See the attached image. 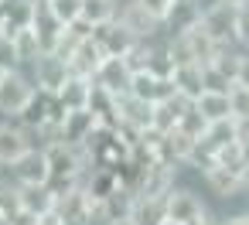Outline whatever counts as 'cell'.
<instances>
[{
    "label": "cell",
    "instance_id": "obj_23",
    "mask_svg": "<svg viewBox=\"0 0 249 225\" xmlns=\"http://www.w3.org/2000/svg\"><path fill=\"white\" fill-rule=\"evenodd\" d=\"M120 17V4L116 0H82V21L99 28V24H109Z\"/></svg>",
    "mask_w": 249,
    "mask_h": 225
},
{
    "label": "cell",
    "instance_id": "obj_2",
    "mask_svg": "<svg viewBox=\"0 0 249 225\" xmlns=\"http://www.w3.org/2000/svg\"><path fill=\"white\" fill-rule=\"evenodd\" d=\"M208 215V198L198 188H171L167 191V218L178 225H198Z\"/></svg>",
    "mask_w": 249,
    "mask_h": 225
},
{
    "label": "cell",
    "instance_id": "obj_33",
    "mask_svg": "<svg viewBox=\"0 0 249 225\" xmlns=\"http://www.w3.org/2000/svg\"><path fill=\"white\" fill-rule=\"evenodd\" d=\"M222 225H249V211H235V215H225Z\"/></svg>",
    "mask_w": 249,
    "mask_h": 225
},
{
    "label": "cell",
    "instance_id": "obj_24",
    "mask_svg": "<svg viewBox=\"0 0 249 225\" xmlns=\"http://www.w3.org/2000/svg\"><path fill=\"white\" fill-rule=\"evenodd\" d=\"M11 41H14V52H18V69H21V65H31V62L41 55V45H38V35L31 31V24L21 28V31H14Z\"/></svg>",
    "mask_w": 249,
    "mask_h": 225
},
{
    "label": "cell",
    "instance_id": "obj_36",
    "mask_svg": "<svg viewBox=\"0 0 249 225\" xmlns=\"http://www.w3.org/2000/svg\"><path fill=\"white\" fill-rule=\"evenodd\" d=\"M222 4H232V7H246L249 0H222Z\"/></svg>",
    "mask_w": 249,
    "mask_h": 225
},
{
    "label": "cell",
    "instance_id": "obj_19",
    "mask_svg": "<svg viewBox=\"0 0 249 225\" xmlns=\"http://www.w3.org/2000/svg\"><path fill=\"white\" fill-rule=\"evenodd\" d=\"M198 21H201V14L195 11L191 0H174L171 11L164 14V31H167V38H174V35L188 31V28H195Z\"/></svg>",
    "mask_w": 249,
    "mask_h": 225
},
{
    "label": "cell",
    "instance_id": "obj_5",
    "mask_svg": "<svg viewBox=\"0 0 249 225\" xmlns=\"http://www.w3.org/2000/svg\"><path fill=\"white\" fill-rule=\"evenodd\" d=\"M92 86L106 89L109 96H126L130 86H133V69L126 65V58H103L99 69L92 72Z\"/></svg>",
    "mask_w": 249,
    "mask_h": 225
},
{
    "label": "cell",
    "instance_id": "obj_7",
    "mask_svg": "<svg viewBox=\"0 0 249 225\" xmlns=\"http://www.w3.org/2000/svg\"><path fill=\"white\" fill-rule=\"evenodd\" d=\"M120 21L130 28V35L137 38V41H154V38H167V31H164V21L160 17H154V14H147L137 0H130V4H123L120 7Z\"/></svg>",
    "mask_w": 249,
    "mask_h": 225
},
{
    "label": "cell",
    "instance_id": "obj_32",
    "mask_svg": "<svg viewBox=\"0 0 249 225\" xmlns=\"http://www.w3.org/2000/svg\"><path fill=\"white\" fill-rule=\"evenodd\" d=\"M137 4H140L147 14H154V17H160V21H164V14L171 11V4H174V0H137Z\"/></svg>",
    "mask_w": 249,
    "mask_h": 225
},
{
    "label": "cell",
    "instance_id": "obj_16",
    "mask_svg": "<svg viewBox=\"0 0 249 225\" xmlns=\"http://www.w3.org/2000/svg\"><path fill=\"white\" fill-rule=\"evenodd\" d=\"M89 208H92V201H89V194L79 184L69 188V191H62V194H55V215L62 222H82L89 215Z\"/></svg>",
    "mask_w": 249,
    "mask_h": 225
},
{
    "label": "cell",
    "instance_id": "obj_21",
    "mask_svg": "<svg viewBox=\"0 0 249 225\" xmlns=\"http://www.w3.org/2000/svg\"><path fill=\"white\" fill-rule=\"evenodd\" d=\"M171 82H174V89H178L181 96L198 99V96H201V65H195V62H188V65H174Z\"/></svg>",
    "mask_w": 249,
    "mask_h": 225
},
{
    "label": "cell",
    "instance_id": "obj_9",
    "mask_svg": "<svg viewBox=\"0 0 249 225\" xmlns=\"http://www.w3.org/2000/svg\"><path fill=\"white\" fill-rule=\"evenodd\" d=\"M31 31L38 35V45L41 52H55L62 35H65V24L48 11V4H41V0H35V14H31Z\"/></svg>",
    "mask_w": 249,
    "mask_h": 225
},
{
    "label": "cell",
    "instance_id": "obj_13",
    "mask_svg": "<svg viewBox=\"0 0 249 225\" xmlns=\"http://www.w3.org/2000/svg\"><path fill=\"white\" fill-rule=\"evenodd\" d=\"M130 92L133 96H140V99H147V103H164V99H171L178 89H174V82H171V75H150V72H133V86H130Z\"/></svg>",
    "mask_w": 249,
    "mask_h": 225
},
{
    "label": "cell",
    "instance_id": "obj_8",
    "mask_svg": "<svg viewBox=\"0 0 249 225\" xmlns=\"http://www.w3.org/2000/svg\"><path fill=\"white\" fill-rule=\"evenodd\" d=\"M96 126H99V120H96V113H92L89 106H86V109H72V113H65L62 123H58V130H62V143L82 150Z\"/></svg>",
    "mask_w": 249,
    "mask_h": 225
},
{
    "label": "cell",
    "instance_id": "obj_34",
    "mask_svg": "<svg viewBox=\"0 0 249 225\" xmlns=\"http://www.w3.org/2000/svg\"><path fill=\"white\" fill-rule=\"evenodd\" d=\"M191 4H195V11H198V14H208L212 7H218V4H222V0H191Z\"/></svg>",
    "mask_w": 249,
    "mask_h": 225
},
{
    "label": "cell",
    "instance_id": "obj_17",
    "mask_svg": "<svg viewBox=\"0 0 249 225\" xmlns=\"http://www.w3.org/2000/svg\"><path fill=\"white\" fill-rule=\"evenodd\" d=\"M35 0H0V35H14L31 24Z\"/></svg>",
    "mask_w": 249,
    "mask_h": 225
},
{
    "label": "cell",
    "instance_id": "obj_20",
    "mask_svg": "<svg viewBox=\"0 0 249 225\" xmlns=\"http://www.w3.org/2000/svg\"><path fill=\"white\" fill-rule=\"evenodd\" d=\"M133 201H137V191H133V188H126V184H120V188H116L106 201H99V205H103V211L109 215V222H113V225H120V222H130Z\"/></svg>",
    "mask_w": 249,
    "mask_h": 225
},
{
    "label": "cell",
    "instance_id": "obj_12",
    "mask_svg": "<svg viewBox=\"0 0 249 225\" xmlns=\"http://www.w3.org/2000/svg\"><path fill=\"white\" fill-rule=\"evenodd\" d=\"M106 55H103V48L92 41V38H86V41H79L69 55H65V65H69V75H82V79H92V72L99 69V62H103Z\"/></svg>",
    "mask_w": 249,
    "mask_h": 225
},
{
    "label": "cell",
    "instance_id": "obj_40",
    "mask_svg": "<svg viewBox=\"0 0 249 225\" xmlns=\"http://www.w3.org/2000/svg\"><path fill=\"white\" fill-rule=\"evenodd\" d=\"M41 4H45V0H41Z\"/></svg>",
    "mask_w": 249,
    "mask_h": 225
},
{
    "label": "cell",
    "instance_id": "obj_26",
    "mask_svg": "<svg viewBox=\"0 0 249 225\" xmlns=\"http://www.w3.org/2000/svg\"><path fill=\"white\" fill-rule=\"evenodd\" d=\"M232 79H225L215 65H201V92H222V96H229L232 92Z\"/></svg>",
    "mask_w": 249,
    "mask_h": 225
},
{
    "label": "cell",
    "instance_id": "obj_1",
    "mask_svg": "<svg viewBox=\"0 0 249 225\" xmlns=\"http://www.w3.org/2000/svg\"><path fill=\"white\" fill-rule=\"evenodd\" d=\"M18 72H24V75L35 82V89H45V92H58V89L65 86V79H69L65 58L55 55V52H41L31 65H21Z\"/></svg>",
    "mask_w": 249,
    "mask_h": 225
},
{
    "label": "cell",
    "instance_id": "obj_30",
    "mask_svg": "<svg viewBox=\"0 0 249 225\" xmlns=\"http://www.w3.org/2000/svg\"><path fill=\"white\" fill-rule=\"evenodd\" d=\"M235 45L242 52H249V4L239 7V14H235Z\"/></svg>",
    "mask_w": 249,
    "mask_h": 225
},
{
    "label": "cell",
    "instance_id": "obj_14",
    "mask_svg": "<svg viewBox=\"0 0 249 225\" xmlns=\"http://www.w3.org/2000/svg\"><path fill=\"white\" fill-rule=\"evenodd\" d=\"M167 222V194H137L130 225H164Z\"/></svg>",
    "mask_w": 249,
    "mask_h": 225
},
{
    "label": "cell",
    "instance_id": "obj_6",
    "mask_svg": "<svg viewBox=\"0 0 249 225\" xmlns=\"http://www.w3.org/2000/svg\"><path fill=\"white\" fill-rule=\"evenodd\" d=\"M235 14H239V7H232V4H218V7H212L208 14H201V31L218 45V48H225V45H235Z\"/></svg>",
    "mask_w": 249,
    "mask_h": 225
},
{
    "label": "cell",
    "instance_id": "obj_28",
    "mask_svg": "<svg viewBox=\"0 0 249 225\" xmlns=\"http://www.w3.org/2000/svg\"><path fill=\"white\" fill-rule=\"evenodd\" d=\"M178 130H181L184 137H191V140L198 143V137H201V133L208 130V120H205V116L198 113V106H191V109H188V113L181 116V123H178Z\"/></svg>",
    "mask_w": 249,
    "mask_h": 225
},
{
    "label": "cell",
    "instance_id": "obj_25",
    "mask_svg": "<svg viewBox=\"0 0 249 225\" xmlns=\"http://www.w3.org/2000/svg\"><path fill=\"white\" fill-rule=\"evenodd\" d=\"M246 160H249V147L242 140H235L222 154H215V164L225 167V171H232V174H246Z\"/></svg>",
    "mask_w": 249,
    "mask_h": 225
},
{
    "label": "cell",
    "instance_id": "obj_10",
    "mask_svg": "<svg viewBox=\"0 0 249 225\" xmlns=\"http://www.w3.org/2000/svg\"><path fill=\"white\" fill-rule=\"evenodd\" d=\"M116 113H120V123L130 126V130H137V133H143V130L154 126V103H147V99H140L133 92H126V96L116 99Z\"/></svg>",
    "mask_w": 249,
    "mask_h": 225
},
{
    "label": "cell",
    "instance_id": "obj_39",
    "mask_svg": "<svg viewBox=\"0 0 249 225\" xmlns=\"http://www.w3.org/2000/svg\"><path fill=\"white\" fill-rule=\"evenodd\" d=\"M246 174H249V160H246Z\"/></svg>",
    "mask_w": 249,
    "mask_h": 225
},
{
    "label": "cell",
    "instance_id": "obj_37",
    "mask_svg": "<svg viewBox=\"0 0 249 225\" xmlns=\"http://www.w3.org/2000/svg\"><path fill=\"white\" fill-rule=\"evenodd\" d=\"M0 225H11V215H7L4 208H0Z\"/></svg>",
    "mask_w": 249,
    "mask_h": 225
},
{
    "label": "cell",
    "instance_id": "obj_15",
    "mask_svg": "<svg viewBox=\"0 0 249 225\" xmlns=\"http://www.w3.org/2000/svg\"><path fill=\"white\" fill-rule=\"evenodd\" d=\"M18 205H21L28 215L41 218V215H48V211L55 208V191H52L48 184H21V188H18Z\"/></svg>",
    "mask_w": 249,
    "mask_h": 225
},
{
    "label": "cell",
    "instance_id": "obj_29",
    "mask_svg": "<svg viewBox=\"0 0 249 225\" xmlns=\"http://www.w3.org/2000/svg\"><path fill=\"white\" fill-rule=\"evenodd\" d=\"M229 99H232V116L235 120H249V86H232Z\"/></svg>",
    "mask_w": 249,
    "mask_h": 225
},
{
    "label": "cell",
    "instance_id": "obj_4",
    "mask_svg": "<svg viewBox=\"0 0 249 225\" xmlns=\"http://www.w3.org/2000/svg\"><path fill=\"white\" fill-rule=\"evenodd\" d=\"M35 96V82L24 72H11L0 82V116H21Z\"/></svg>",
    "mask_w": 249,
    "mask_h": 225
},
{
    "label": "cell",
    "instance_id": "obj_35",
    "mask_svg": "<svg viewBox=\"0 0 249 225\" xmlns=\"http://www.w3.org/2000/svg\"><path fill=\"white\" fill-rule=\"evenodd\" d=\"M35 225H65V222H62V218L55 215V208H52V211H48V215H41V218H38Z\"/></svg>",
    "mask_w": 249,
    "mask_h": 225
},
{
    "label": "cell",
    "instance_id": "obj_3",
    "mask_svg": "<svg viewBox=\"0 0 249 225\" xmlns=\"http://www.w3.org/2000/svg\"><path fill=\"white\" fill-rule=\"evenodd\" d=\"M92 41L103 48V55L106 58H126L133 48H137V38L130 35V28L116 17V21H109V24H99V28H92Z\"/></svg>",
    "mask_w": 249,
    "mask_h": 225
},
{
    "label": "cell",
    "instance_id": "obj_38",
    "mask_svg": "<svg viewBox=\"0 0 249 225\" xmlns=\"http://www.w3.org/2000/svg\"><path fill=\"white\" fill-rule=\"evenodd\" d=\"M7 75H11V72H7V69H4V65H0V82H4V79H7Z\"/></svg>",
    "mask_w": 249,
    "mask_h": 225
},
{
    "label": "cell",
    "instance_id": "obj_18",
    "mask_svg": "<svg viewBox=\"0 0 249 225\" xmlns=\"http://www.w3.org/2000/svg\"><path fill=\"white\" fill-rule=\"evenodd\" d=\"M62 109L72 113V109H86L89 106V96H92V79H82V75H69L65 86L55 92Z\"/></svg>",
    "mask_w": 249,
    "mask_h": 225
},
{
    "label": "cell",
    "instance_id": "obj_11",
    "mask_svg": "<svg viewBox=\"0 0 249 225\" xmlns=\"http://www.w3.org/2000/svg\"><path fill=\"white\" fill-rule=\"evenodd\" d=\"M18 184H48V157L45 150H24L14 164H7Z\"/></svg>",
    "mask_w": 249,
    "mask_h": 225
},
{
    "label": "cell",
    "instance_id": "obj_22",
    "mask_svg": "<svg viewBox=\"0 0 249 225\" xmlns=\"http://www.w3.org/2000/svg\"><path fill=\"white\" fill-rule=\"evenodd\" d=\"M198 113L208 120V123H218V120H232V99L222 96V92H201L195 99Z\"/></svg>",
    "mask_w": 249,
    "mask_h": 225
},
{
    "label": "cell",
    "instance_id": "obj_31",
    "mask_svg": "<svg viewBox=\"0 0 249 225\" xmlns=\"http://www.w3.org/2000/svg\"><path fill=\"white\" fill-rule=\"evenodd\" d=\"M0 65H4L7 72H18V52H14L11 35H0Z\"/></svg>",
    "mask_w": 249,
    "mask_h": 225
},
{
    "label": "cell",
    "instance_id": "obj_27",
    "mask_svg": "<svg viewBox=\"0 0 249 225\" xmlns=\"http://www.w3.org/2000/svg\"><path fill=\"white\" fill-rule=\"evenodd\" d=\"M45 4H48V11H52L65 28L82 17V0H45Z\"/></svg>",
    "mask_w": 249,
    "mask_h": 225
}]
</instances>
